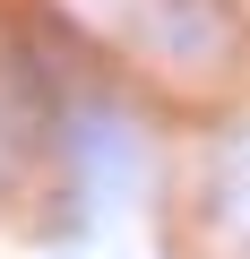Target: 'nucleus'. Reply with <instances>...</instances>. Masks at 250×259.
I'll return each mask as SVG.
<instances>
[{"label": "nucleus", "instance_id": "obj_1", "mask_svg": "<svg viewBox=\"0 0 250 259\" xmlns=\"http://www.w3.org/2000/svg\"><path fill=\"white\" fill-rule=\"evenodd\" d=\"M207 207H216V225H224L233 242H250V121L224 130V147H216V164H207Z\"/></svg>", "mask_w": 250, "mask_h": 259}]
</instances>
